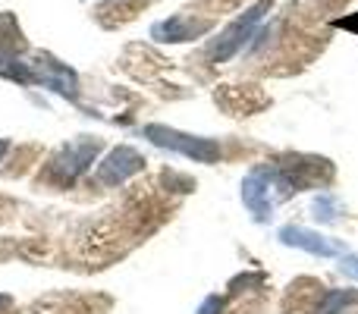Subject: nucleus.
I'll list each match as a JSON object with an SVG mask.
<instances>
[{
	"label": "nucleus",
	"instance_id": "obj_1",
	"mask_svg": "<svg viewBox=\"0 0 358 314\" xmlns=\"http://www.w3.org/2000/svg\"><path fill=\"white\" fill-rule=\"evenodd\" d=\"M292 192H299L296 179H292L289 173L277 170V166L264 164V166H255V170L245 176V183H242V201L248 204V210H252L258 220H264V217L271 214L283 198H289Z\"/></svg>",
	"mask_w": 358,
	"mask_h": 314
},
{
	"label": "nucleus",
	"instance_id": "obj_2",
	"mask_svg": "<svg viewBox=\"0 0 358 314\" xmlns=\"http://www.w3.org/2000/svg\"><path fill=\"white\" fill-rule=\"evenodd\" d=\"M271 10V0H258V3L252 6V10H245L236 22H229L227 29L220 31V38H214V44L208 48V57L210 63H227L229 57H236L242 48H245L248 41H252L255 29H258V22L264 19V13Z\"/></svg>",
	"mask_w": 358,
	"mask_h": 314
},
{
	"label": "nucleus",
	"instance_id": "obj_3",
	"mask_svg": "<svg viewBox=\"0 0 358 314\" xmlns=\"http://www.w3.org/2000/svg\"><path fill=\"white\" fill-rule=\"evenodd\" d=\"M145 136H148L155 145H161V148L185 155V157L198 160V164H214V160L220 157V145L217 142H210V138H198V136H185V132L167 129V126H148Z\"/></svg>",
	"mask_w": 358,
	"mask_h": 314
},
{
	"label": "nucleus",
	"instance_id": "obj_4",
	"mask_svg": "<svg viewBox=\"0 0 358 314\" xmlns=\"http://www.w3.org/2000/svg\"><path fill=\"white\" fill-rule=\"evenodd\" d=\"M98 151H101V142H94V138H88V142L85 138L69 142L66 148L54 157V164H50V176H54L57 183H76V179L92 166V160L98 157Z\"/></svg>",
	"mask_w": 358,
	"mask_h": 314
},
{
	"label": "nucleus",
	"instance_id": "obj_5",
	"mask_svg": "<svg viewBox=\"0 0 358 314\" xmlns=\"http://www.w3.org/2000/svg\"><path fill=\"white\" fill-rule=\"evenodd\" d=\"M142 164H145V160H142V155H138L136 148H126V145H120V148H113L110 155L101 160L98 179L104 185H120V183H126L132 173L142 170Z\"/></svg>",
	"mask_w": 358,
	"mask_h": 314
},
{
	"label": "nucleus",
	"instance_id": "obj_6",
	"mask_svg": "<svg viewBox=\"0 0 358 314\" xmlns=\"http://www.w3.org/2000/svg\"><path fill=\"white\" fill-rule=\"evenodd\" d=\"M280 239H283L286 245H296L311 255H321V258H336V255H343L340 242L327 239V236H321V233H311V229H302V227H283L280 229Z\"/></svg>",
	"mask_w": 358,
	"mask_h": 314
},
{
	"label": "nucleus",
	"instance_id": "obj_7",
	"mask_svg": "<svg viewBox=\"0 0 358 314\" xmlns=\"http://www.w3.org/2000/svg\"><path fill=\"white\" fill-rule=\"evenodd\" d=\"M210 29L208 19H189V16H170L151 29L157 41H192V38L204 35Z\"/></svg>",
	"mask_w": 358,
	"mask_h": 314
},
{
	"label": "nucleus",
	"instance_id": "obj_8",
	"mask_svg": "<svg viewBox=\"0 0 358 314\" xmlns=\"http://www.w3.org/2000/svg\"><path fill=\"white\" fill-rule=\"evenodd\" d=\"M0 76L19 82V85H35V63H22L19 57L0 50Z\"/></svg>",
	"mask_w": 358,
	"mask_h": 314
},
{
	"label": "nucleus",
	"instance_id": "obj_9",
	"mask_svg": "<svg viewBox=\"0 0 358 314\" xmlns=\"http://www.w3.org/2000/svg\"><path fill=\"white\" fill-rule=\"evenodd\" d=\"M355 299L358 296L352 290H334V292H327V299H324L321 305H317V314H343Z\"/></svg>",
	"mask_w": 358,
	"mask_h": 314
},
{
	"label": "nucleus",
	"instance_id": "obj_10",
	"mask_svg": "<svg viewBox=\"0 0 358 314\" xmlns=\"http://www.w3.org/2000/svg\"><path fill=\"white\" fill-rule=\"evenodd\" d=\"M343 271L358 280V255H346V258H343Z\"/></svg>",
	"mask_w": 358,
	"mask_h": 314
},
{
	"label": "nucleus",
	"instance_id": "obj_11",
	"mask_svg": "<svg viewBox=\"0 0 358 314\" xmlns=\"http://www.w3.org/2000/svg\"><path fill=\"white\" fill-rule=\"evenodd\" d=\"M220 299H208V302H204V308H201V314H217V311H220Z\"/></svg>",
	"mask_w": 358,
	"mask_h": 314
},
{
	"label": "nucleus",
	"instance_id": "obj_12",
	"mask_svg": "<svg viewBox=\"0 0 358 314\" xmlns=\"http://www.w3.org/2000/svg\"><path fill=\"white\" fill-rule=\"evenodd\" d=\"M6 151H10V142H6V138H3V142H0V160H3Z\"/></svg>",
	"mask_w": 358,
	"mask_h": 314
},
{
	"label": "nucleus",
	"instance_id": "obj_13",
	"mask_svg": "<svg viewBox=\"0 0 358 314\" xmlns=\"http://www.w3.org/2000/svg\"><path fill=\"white\" fill-rule=\"evenodd\" d=\"M6 305H10V299H6V296H0V311H3Z\"/></svg>",
	"mask_w": 358,
	"mask_h": 314
}]
</instances>
